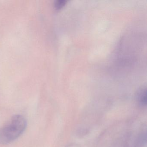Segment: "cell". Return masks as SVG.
<instances>
[{
  "label": "cell",
  "mask_w": 147,
  "mask_h": 147,
  "mask_svg": "<svg viewBox=\"0 0 147 147\" xmlns=\"http://www.w3.org/2000/svg\"><path fill=\"white\" fill-rule=\"evenodd\" d=\"M27 126V122L21 115L13 116L10 121L0 129V144L10 143L20 136Z\"/></svg>",
  "instance_id": "cell-1"
},
{
  "label": "cell",
  "mask_w": 147,
  "mask_h": 147,
  "mask_svg": "<svg viewBox=\"0 0 147 147\" xmlns=\"http://www.w3.org/2000/svg\"><path fill=\"white\" fill-rule=\"evenodd\" d=\"M66 1L64 0H59L57 1L55 3V7L57 10H59L61 9L66 4Z\"/></svg>",
  "instance_id": "cell-2"
}]
</instances>
